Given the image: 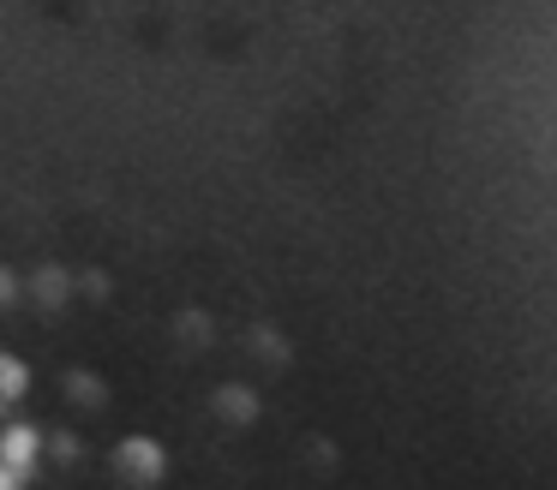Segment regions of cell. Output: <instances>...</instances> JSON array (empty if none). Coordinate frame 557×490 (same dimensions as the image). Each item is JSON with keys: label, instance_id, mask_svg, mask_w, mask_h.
Listing matches in <instances>:
<instances>
[{"label": "cell", "instance_id": "6da1fadb", "mask_svg": "<svg viewBox=\"0 0 557 490\" xmlns=\"http://www.w3.org/2000/svg\"><path fill=\"white\" fill-rule=\"evenodd\" d=\"M162 449L150 437H126L121 449H114V473L126 478V485H162Z\"/></svg>", "mask_w": 557, "mask_h": 490}, {"label": "cell", "instance_id": "7a4b0ae2", "mask_svg": "<svg viewBox=\"0 0 557 490\" xmlns=\"http://www.w3.org/2000/svg\"><path fill=\"white\" fill-rule=\"evenodd\" d=\"M42 442H49V437H42L37 425H7V430H0V466H7V473H18V478H25L30 466H37Z\"/></svg>", "mask_w": 557, "mask_h": 490}, {"label": "cell", "instance_id": "3957f363", "mask_svg": "<svg viewBox=\"0 0 557 490\" xmlns=\"http://www.w3.org/2000/svg\"><path fill=\"white\" fill-rule=\"evenodd\" d=\"M30 293H37L42 305H66V293H73V275H66V269H54V263H49V269H37V275H30Z\"/></svg>", "mask_w": 557, "mask_h": 490}, {"label": "cell", "instance_id": "277c9868", "mask_svg": "<svg viewBox=\"0 0 557 490\" xmlns=\"http://www.w3.org/2000/svg\"><path fill=\"white\" fill-rule=\"evenodd\" d=\"M25 389H30V370L13 353H0V401H18Z\"/></svg>", "mask_w": 557, "mask_h": 490}, {"label": "cell", "instance_id": "5b68a950", "mask_svg": "<svg viewBox=\"0 0 557 490\" xmlns=\"http://www.w3.org/2000/svg\"><path fill=\"white\" fill-rule=\"evenodd\" d=\"M66 394H73V401H102V382L90 377V370H73V377H66Z\"/></svg>", "mask_w": 557, "mask_h": 490}, {"label": "cell", "instance_id": "8992f818", "mask_svg": "<svg viewBox=\"0 0 557 490\" xmlns=\"http://www.w3.org/2000/svg\"><path fill=\"white\" fill-rule=\"evenodd\" d=\"M49 449H54V461H73V454H78V442H73V437H66V430H61V437H54V442H49Z\"/></svg>", "mask_w": 557, "mask_h": 490}, {"label": "cell", "instance_id": "52a82bcc", "mask_svg": "<svg viewBox=\"0 0 557 490\" xmlns=\"http://www.w3.org/2000/svg\"><path fill=\"white\" fill-rule=\"evenodd\" d=\"M7 299H18V275L13 269H0V305H7Z\"/></svg>", "mask_w": 557, "mask_h": 490}, {"label": "cell", "instance_id": "ba28073f", "mask_svg": "<svg viewBox=\"0 0 557 490\" xmlns=\"http://www.w3.org/2000/svg\"><path fill=\"white\" fill-rule=\"evenodd\" d=\"M0 490H25V478H18V473H7V466H0Z\"/></svg>", "mask_w": 557, "mask_h": 490}]
</instances>
